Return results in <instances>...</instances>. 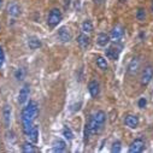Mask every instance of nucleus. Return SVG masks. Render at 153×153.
<instances>
[{
  "mask_svg": "<svg viewBox=\"0 0 153 153\" xmlns=\"http://www.w3.org/2000/svg\"><path fill=\"white\" fill-rule=\"evenodd\" d=\"M1 6H3V0H0V9H1Z\"/></svg>",
  "mask_w": 153,
  "mask_h": 153,
  "instance_id": "obj_30",
  "label": "nucleus"
},
{
  "mask_svg": "<svg viewBox=\"0 0 153 153\" xmlns=\"http://www.w3.org/2000/svg\"><path fill=\"white\" fill-rule=\"evenodd\" d=\"M29 94H30V87H29V85H24V86L21 88V91H19V94H18V102H19L21 105L25 104V102L28 101V99H29Z\"/></svg>",
  "mask_w": 153,
  "mask_h": 153,
  "instance_id": "obj_8",
  "label": "nucleus"
},
{
  "mask_svg": "<svg viewBox=\"0 0 153 153\" xmlns=\"http://www.w3.org/2000/svg\"><path fill=\"white\" fill-rule=\"evenodd\" d=\"M136 19L140 21V22H142V21L146 19V11H145V9L139 7V9L136 10Z\"/></svg>",
  "mask_w": 153,
  "mask_h": 153,
  "instance_id": "obj_24",
  "label": "nucleus"
},
{
  "mask_svg": "<svg viewBox=\"0 0 153 153\" xmlns=\"http://www.w3.org/2000/svg\"><path fill=\"white\" fill-rule=\"evenodd\" d=\"M137 105H139V107H140V108H145V107H146V105H147V100H146V98H140V99H139Z\"/></svg>",
  "mask_w": 153,
  "mask_h": 153,
  "instance_id": "obj_27",
  "label": "nucleus"
},
{
  "mask_svg": "<svg viewBox=\"0 0 153 153\" xmlns=\"http://www.w3.org/2000/svg\"><path fill=\"white\" fill-rule=\"evenodd\" d=\"M62 18H63L62 11L59 9H52L50 11L48 16H47V24H48V27H51V28L57 27L60 23Z\"/></svg>",
  "mask_w": 153,
  "mask_h": 153,
  "instance_id": "obj_3",
  "label": "nucleus"
},
{
  "mask_svg": "<svg viewBox=\"0 0 153 153\" xmlns=\"http://www.w3.org/2000/svg\"><path fill=\"white\" fill-rule=\"evenodd\" d=\"M94 3H95V4H98V5H100V4H102V3H104V0H94Z\"/></svg>",
  "mask_w": 153,
  "mask_h": 153,
  "instance_id": "obj_29",
  "label": "nucleus"
},
{
  "mask_svg": "<svg viewBox=\"0 0 153 153\" xmlns=\"http://www.w3.org/2000/svg\"><path fill=\"white\" fill-rule=\"evenodd\" d=\"M77 45H79V47L81 48V50H83V51H86L88 47H89V44H91V40H89V37L87 36V34L86 33H82V34H80L79 36H77Z\"/></svg>",
  "mask_w": 153,
  "mask_h": 153,
  "instance_id": "obj_10",
  "label": "nucleus"
},
{
  "mask_svg": "<svg viewBox=\"0 0 153 153\" xmlns=\"http://www.w3.org/2000/svg\"><path fill=\"white\" fill-rule=\"evenodd\" d=\"M35 143H33V142H24L23 145H22V151L24 152V153H36V152H39V149H37V147L36 146H34Z\"/></svg>",
  "mask_w": 153,
  "mask_h": 153,
  "instance_id": "obj_19",
  "label": "nucleus"
},
{
  "mask_svg": "<svg viewBox=\"0 0 153 153\" xmlns=\"http://www.w3.org/2000/svg\"><path fill=\"white\" fill-rule=\"evenodd\" d=\"M139 123H140V121L135 114H127L124 118V124L130 129H136L139 127Z\"/></svg>",
  "mask_w": 153,
  "mask_h": 153,
  "instance_id": "obj_9",
  "label": "nucleus"
},
{
  "mask_svg": "<svg viewBox=\"0 0 153 153\" xmlns=\"http://www.w3.org/2000/svg\"><path fill=\"white\" fill-rule=\"evenodd\" d=\"M6 11H7V13H9L11 17H18V16H21V13H22L21 6H19L17 3H11V4H9Z\"/></svg>",
  "mask_w": 153,
  "mask_h": 153,
  "instance_id": "obj_12",
  "label": "nucleus"
},
{
  "mask_svg": "<svg viewBox=\"0 0 153 153\" xmlns=\"http://www.w3.org/2000/svg\"><path fill=\"white\" fill-rule=\"evenodd\" d=\"M121 1H123V3H124V1H127V0H121Z\"/></svg>",
  "mask_w": 153,
  "mask_h": 153,
  "instance_id": "obj_32",
  "label": "nucleus"
},
{
  "mask_svg": "<svg viewBox=\"0 0 153 153\" xmlns=\"http://www.w3.org/2000/svg\"><path fill=\"white\" fill-rule=\"evenodd\" d=\"M93 23L89 21V19H86L83 23H82V31L88 34V33H92L93 31Z\"/></svg>",
  "mask_w": 153,
  "mask_h": 153,
  "instance_id": "obj_21",
  "label": "nucleus"
},
{
  "mask_svg": "<svg viewBox=\"0 0 153 153\" xmlns=\"http://www.w3.org/2000/svg\"><path fill=\"white\" fill-rule=\"evenodd\" d=\"M151 10H152V13H153V1H152V5H151Z\"/></svg>",
  "mask_w": 153,
  "mask_h": 153,
  "instance_id": "obj_31",
  "label": "nucleus"
},
{
  "mask_svg": "<svg viewBox=\"0 0 153 153\" xmlns=\"http://www.w3.org/2000/svg\"><path fill=\"white\" fill-rule=\"evenodd\" d=\"M72 37V34L68 27H60L58 29V39L62 42H69Z\"/></svg>",
  "mask_w": 153,
  "mask_h": 153,
  "instance_id": "obj_6",
  "label": "nucleus"
},
{
  "mask_svg": "<svg viewBox=\"0 0 153 153\" xmlns=\"http://www.w3.org/2000/svg\"><path fill=\"white\" fill-rule=\"evenodd\" d=\"M25 76V70L23 68H18L16 71H15V77L17 79V81H22Z\"/></svg>",
  "mask_w": 153,
  "mask_h": 153,
  "instance_id": "obj_23",
  "label": "nucleus"
},
{
  "mask_svg": "<svg viewBox=\"0 0 153 153\" xmlns=\"http://www.w3.org/2000/svg\"><path fill=\"white\" fill-rule=\"evenodd\" d=\"M139 69H140V59L136 57V58H133L130 60V63L128 65V69H127V72H128V75L134 76V75H136Z\"/></svg>",
  "mask_w": 153,
  "mask_h": 153,
  "instance_id": "obj_11",
  "label": "nucleus"
},
{
  "mask_svg": "<svg viewBox=\"0 0 153 153\" xmlns=\"http://www.w3.org/2000/svg\"><path fill=\"white\" fill-rule=\"evenodd\" d=\"M95 63H97L99 69H101V70H106L107 69V62H106V59L104 57H100V56L97 57L95 58Z\"/></svg>",
  "mask_w": 153,
  "mask_h": 153,
  "instance_id": "obj_22",
  "label": "nucleus"
},
{
  "mask_svg": "<svg viewBox=\"0 0 153 153\" xmlns=\"http://www.w3.org/2000/svg\"><path fill=\"white\" fill-rule=\"evenodd\" d=\"M3 120H4V124L6 128L10 127L11 123V106L10 105H5L3 108Z\"/></svg>",
  "mask_w": 153,
  "mask_h": 153,
  "instance_id": "obj_16",
  "label": "nucleus"
},
{
  "mask_svg": "<svg viewBox=\"0 0 153 153\" xmlns=\"http://www.w3.org/2000/svg\"><path fill=\"white\" fill-rule=\"evenodd\" d=\"M4 60H5V54H4L3 48L0 47V66H1V65L4 64Z\"/></svg>",
  "mask_w": 153,
  "mask_h": 153,
  "instance_id": "obj_28",
  "label": "nucleus"
},
{
  "mask_svg": "<svg viewBox=\"0 0 153 153\" xmlns=\"http://www.w3.org/2000/svg\"><path fill=\"white\" fill-rule=\"evenodd\" d=\"M123 34H124V30L121 25H116L112 30H111V34H110V39L114 42H118L122 37H123Z\"/></svg>",
  "mask_w": 153,
  "mask_h": 153,
  "instance_id": "obj_7",
  "label": "nucleus"
},
{
  "mask_svg": "<svg viewBox=\"0 0 153 153\" xmlns=\"http://www.w3.org/2000/svg\"><path fill=\"white\" fill-rule=\"evenodd\" d=\"M143 149H145V141H143V139L139 137V139H135V140L130 143L128 152H129V153H140V152H142Z\"/></svg>",
  "mask_w": 153,
  "mask_h": 153,
  "instance_id": "obj_5",
  "label": "nucleus"
},
{
  "mask_svg": "<svg viewBox=\"0 0 153 153\" xmlns=\"http://www.w3.org/2000/svg\"><path fill=\"white\" fill-rule=\"evenodd\" d=\"M122 151V143H121V141H114L113 143H112V147H111V152L112 153H120Z\"/></svg>",
  "mask_w": 153,
  "mask_h": 153,
  "instance_id": "obj_25",
  "label": "nucleus"
},
{
  "mask_svg": "<svg viewBox=\"0 0 153 153\" xmlns=\"http://www.w3.org/2000/svg\"><path fill=\"white\" fill-rule=\"evenodd\" d=\"M39 113V106L36 101H29V104L23 108L22 111V127L24 134H27L31 127L34 126V121L36 120V116Z\"/></svg>",
  "mask_w": 153,
  "mask_h": 153,
  "instance_id": "obj_1",
  "label": "nucleus"
},
{
  "mask_svg": "<svg viewBox=\"0 0 153 153\" xmlns=\"http://www.w3.org/2000/svg\"><path fill=\"white\" fill-rule=\"evenodd\" d=\"M110 40H111V39H110V36H108L107 34L101 33V34H99L98 37H97V44H98L99 46H101V47H106V46L108 45Z\"/></svg>",
  "mask_w": 153,
  "mask_h": 153,
  "instance_id": "obj_17",
  "label": "nucleus"
},
{
  "mask_svg": "<svg viewBox=\"0 0 153 153\" xmlns=\"http://www.w3.org/2000/svg\"><path fill=\"white\" fill-rule=\"evenodd\" d=\"M53 152H64L65 149H66V143H65V141H63V140H60V139H58V140H56L54 142H53Z\"/></svg>",
  "mask_w": 153,
  "mask_h": 153,
  "instance_id": "obj_20",
  "label": "nucleus"
},
{
  "mask_svg": "<svg viewBox=\"0 0 153 153\" xmlns=\"http://www.w3.org/2000/svg\"><path fill=\"white\" fill-rule=\"evenodd\" d=\"M63 136H64L66 140H69V141L74 139V134H72L71 129L68 128V127H64V129H63Z\"/></svg>",
  "mask_w": 153,
  "mask_h": 153,
  "instance_id": "obj_26",
  "label": "nucleus"
},
{
  "mask_svg": "<svg viewBox=\"0 0 153 153\" xmlns=\"http://www.w3.org/2000/svg\"><path fill=\"white\" fill-rule=\"evenodd\" d=\"M120 52H121V50L116 48L114 46H111V47L106 48L105 54H106V58H107V59H111V60H117V59H118V56H120Z\"/></svg>",
  "mask_w": 153,
  "mask_h": 153,
  "instance_id": "obj_15",
  "label": "nucleus"
},
{
  "mask_svg": "<svg viewBox=\"0 0 153 153\" xmlns=\"http://www.w3.org/2000/svg\"><path fill=\"white\" fill-rule=\"evenodd\" d=\"M153 79V66L152 65H147L141 74V85L142 86H147Z\"/></svg>",
  "mask_w": 153,
  "mask_h": 153,
  "instance_id": "obj_4",
  "label": "nucleus"
},
{
  "mask_svg": "<svg viewBox=\"0 0 153 153\" xmlns=\"http://www.w3.org/2000/svg\"><path fill=\"white\" fill-rule=\"evenodd\" d=\"M27 139L33 142V143H37V141H39V129H37L36 126H33L31 129L25 134Z\"/></svg>",
  "mask_w": 153,
  "mask_h": 153,
  "instance_id": "obj_13",
  "label": "nucleus"
},
{
  "mask_svg": "<svg viewBox=\"0 0 153 153\" xmlns=\"http://www.w3.org/2000/svg\"><path fill=\"white\" fill-rule=\"evenodd\" d=\"M28 46L30 50H37L39 47H41V41H40L39 37H36V36H29Z\"/></svg>",
  "mask_w": 153,
  "mask_h": 153,
  "instance_id": "obj_18",
  "label": "nucleus"
},
{
  "mask_svg": "<svg viewBox=\"0 0 153 153\" xmlns=\"http://www.w3.org/2000/svg\"><path fill=\"white\" fill-rule=\"evenodd\" d=\"M105 121H106V114L104 111H97L94 114H92V117L89 118V122L87 123L91 135L99 134L104 128Z\"/></svg>",
  "mask_w": 153,
  "mask_h": 153,
  "instance_id": "obj_2",
  "label": "nucleus"
},
{
  "mask_svg": "<svg viewBox=\"0 0 153 153\" xmlns=\"http://www.w3.org/2000/svg\"><path fill=\"white\" fill-rule=\"evenodd\" d=\"M88 91L91 93V95L93 98H97L100 93V86H99V82L97 80H92L89 83H88Z\"/></svg>",
  "mask_w": 153,
  "mask_h": 153,
  "instance_id": "obj_14",
  "label": "nucleus"
}]
</instances>
